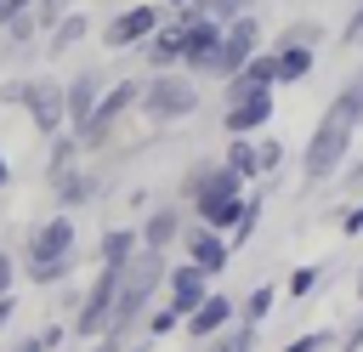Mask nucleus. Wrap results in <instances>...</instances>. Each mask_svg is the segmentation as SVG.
I'll return each mask as SVG.
<instances>
[{"label": "nucleus", "instance_id": "obj_22", "mask_svg": "<svg viewBox=\"0 0 363 352\" xmlns=\"http://www.w3.org/2000/svg\"><path fill=\"white\" fill-rule=\"evenodd\" d=\"M250 346H255V324H244V318L210 335V352H250Z\"/></svg>", "mask_w": 363, "mask_h": 352}, {"label": "nucleus", "instance_id": "obj_26", "mask_svg": "<svg viewBox=\"0 0 363 352\" xmlns=\"http://www.w3.org/2000/svg\"><path fill=\"white\" fill-rule=\"evenodd\" d=\"M0 28H6V34H11V45H28V40H34V34H40V23H34V17H28V11H17V17H6V23H0Z\"/></svg>", "mask_w": 363, "mask_h": 352}, {"label": "nucleus", "instance_id": "obj_40", "mask_svg": "<svg viewBox=\"0 0 363 352\" xmlns=\"http://www.w3.org/2000/svg\"><path fill=\"white\" fill-rule=\"evenodd\" d=\"M6 182H11V165H6V153H0V187H6Z\"/></svg>", "mask_w": 363, "mask_h": 352}, {"label": "nucleus", "instance_id": "obj_35", "mask_svg": "<svg viewBox=\"0 0 363 352\" xmlns=\"http://www.w3.org/2000/svg\"><path fill=\"white\" fill-rule=\"evenodd\" d=\"M340 45H363V6L352 11V23H346V34H340Z\"/></svg>", "mask_w": 363, "mask_h": 352}, {"label": "nucleus", "instance_id": "obj_37", "mask_svg": "<svg viewBox=\"0 0 363 352\" xmlns=\"http://www.w3.org/2000/svg\"><path fill=\"white\" fill-rule=\"evenodd\" d=\"M11 278H17V267H11V250L0 244V290H11Z\"/></svg>", "mask_w": 363, "mask_h": 352}, {"label": "nucleus", "instance_id": "obj_2", "mask_svg": "<svg viewBox=\"0 0 363 352\" xmlns=\"http://www.w3.org/2000/svg\"><path fill=\"white\" fill-rule=\"evenodd\" d=\"M159 278H164V255L159 250H130L125 261H119V290H113V312H108V329L102 335H130V324L147 312V301H153V290H159Z\"/></svg>", "mask_w": 363, "mask_h": 352}, {"label": "nucleus", "instance_id": "obj_34", "mask_svg": "<svg viewBox=\"0 0 363 352\" xmlns=\"http://www.w3.org/2000/svg\"><path fill=\"white\" fill-rule=\"evenodd\" d=\"M340 233H346V238H357V233H363V199H357V204L340 216Z\"/></svg>", "mask_w": 363, "mask_h": 352}, {"label": "nucleus", "instance_id": "obj_27", "mask_svg": "<svg viewBox=\"0 0 363 352\" xmlns=\"http://www.w3.org/2000/svg\"><path fill=\"white\" fill-rule=\"evenodd\" d=\"M204 17H216V23H227V17H238V11H250V0H193Z\"/></svg>", "mask_w": 363, "mask_h": 352}, {"label": "nucleus", "instance_id": "obj_24", "mask_svg": "<svg viewBox=\"0 0 363 352\" xmlns=\"http://www.w3.org/2000/svg\"><path fill=\"white\" fill-rule=\"evenodd\" d=\"M272 301H278V290H272V284H255V290L244 295L238 318H244V324H261V318H272Z\"/></svg>", "mask_w": 363, "mask_h": 352}, {"label": "nucleus", "instance_id": "obj_31", "mask_svg": "<svg viewBox=\"0 0 363 352\" xmlns=\"http://www.w3.org/2000/svg\"><path fill=\"white\" fill-rule=\"evenodd\" d=\"M176 324H182V312H176V307H159V312H147V335H170Z\"/></svg>", "mask_w": 363, "mask_h": 352}, {"label": "nucleus", "instance_id": "obj_19", "mask_svg": "<svg viewBox=\"0 0 363 352\" xmlns=\"http://www.w3.org/2000/svg\"><path fill=\"white\" fill-rule=\"evenodd\" d=\"M272 62H278V85H295L312 74V45H272Z\"/></svg>", "mask_w": 363, "mask_h": 352}, {"label": "nucleus", "instance_id": "obj_33", "mask_svg": "<svg viewBox=\"0 0 363 352\" xmlns=\"http://www.w3.org/2000/svg\"><path fill=\"white\" fill-rule=\"evenodd\" d=\"M312 40H318V23H295V28H289L278 45H312Z\"/></svg>", "mask_w": 363, "mask_h": 352}, {"label": "nucleus", "instance_id": "obj_17", "mask_svg": "<svg viewBox=\"0 0 363 352\" xmlns=\"http://www.w3.org/2000/svg\"><path fill=\"white\" fill-rule=\"evenodd\" d=\"M142 57H147V68H176V57H182V28H176V23L153 28V34L142 40Z\"/></svg>", "mask_w": 363, "mask_h": 352}, {"label": "nucleus", "instance_id": "obj_5", "mask_svg": "<svg viewBox=\"0 0 363 352\" xmlns=\"http://www.w3.org/2000/svg\"><path fill=\"white\" fill-rule=\"evenodd\" d=\"M0 102L28 108V119H34L40 136H57V131L68 125V119H62V85H57V79H11V85H0Z\"/></svg>", "mask_w": 363, "mask_h": 352}, {"label": "nucleus", "instance_id": "obj_39", "mask_svg": "<svg viewBox=\"0 0 363 352\" xmlns=\"http://www.w3.org/2000/svg\"><path fill=\"white\" fill-rule=\"evenodd\" d=\"M11 312H17V301H11V290H0V329L11 324Z\"/></svg>", "mask_w": 363, "mask_h": 352}, {"label": "nucleus", "instance_id": "obj_29", "mask_svg": "<svg viewBox=\"0 0 363 352\" xmlns=\"http://www.w3.org/2000/svg\"><path fill=\"white\" fill-rule=\"evenodd\" d=\"M57 341H62V324H45V329H40V335H28V341H23L17 352H51Z\"/></svg>", "mask_w": 363, "mask_h": 352}, {"label": "nucleus", "instance_id": "obj_42", "mask_svg": "<svg viewBox=\"0 0 363 352\" xmlns=\"http://www.w3.org/2000/svg\"><path fill=\"white\" fill-rule=\"evenodd\" d=\"M119 352H153V346H119Z\"/></svg>", "mask_w": 363, "mask_h": 352}, {"label": "nucleus", "instance_id": "obj_36", "mask_svg": "<svg viewBox=\"0 0 363 352\" xmlns=\"http://www.w3.org/2000/svg\"><path fill=\"white\" fill-rule=\"evenodd\" d=\"M340 346H346V352H363V312H357V324L340 335Z\"/></svg>", "mask_w": 363, "mask_h": 352}, {"label": "nucleus", "instance_id": "obj_43", "mask_svg": "<svg viewBox=\"0 0 363 352\" xmlns=\"http://www.w3.org/2000/svg\"><path fill=\"white\" fill-rule=\"evenodd\" d=\"M164 6H187V0H164Z\"/></svg>", "mask_w": 363, "mask_h": 352}, {"label": "nucleus", "instance_id": "obj_12", "mask_svg": "<svg viewBox=\"0 0 363 352\" xmlns=\"http://www.w3.org/2000/svg\"><path fill=\"white\" fill-rule=\"evenodd\" d=\"M233 318H238L233 295H216V290H204V295H199V307H193L182 324H187V335H193V341H210V335H216V329H227Z\"/></svg>", "mask_w": 363, "mask_h": 352}, {"label": "nucleus", "instance_id": "obj_15", "mask_svg": "<svg viewBox=\"0 0 363 352\" xmlns=\"http://www.w3.org/2000/svg\"><path fill=\"white\" fill-rule=\"evenodd\" d=\"M68 250H74V221H68V216H51V221H40V227H34V238H28V261L68 255Z\"/></svg>", "mask_w": 363, "mask_h": 352}, {"label": "nucleus", "instance_id": "obj_16", "mask_svg": "<svg viewBox=\"0 0 363 352\" xmlns=\"http://www.w3.org/2000/svg\"><path fill=\"white\" fill-rule=\"evenodd\" d=\"M85 34H91V17H85V11H62V17L45 28V51H51V57H62V51H74Z\"/></svg>", "mask_w": 363, "mask_h": 352}, {"label": "nucleus", "instance_id": "obj_28", "mask_svg": "<svg viewBox=\"0 0 363 352\" xmlns=\"http://www.w3.org/2000/svg\"><path fill=\"white\" fill-rule=\"evenodd\" d=\"M255 165H261V176H272V170L284 165V148H278V136H267V142H255Z\"/></svg>", "mask_w": 363, "mask_h": 352}, {"label": "nucleus", "instance_id": "obj_4", "mask_svg": "<svg viewBox=\"0 0 363 352\" xmlns=\"http://www.w3.org/2000/svg\"><path fill=\"white\" fill-rule=\"evenodd\" d=\"M136 102H142V114L153 119V125H170V119H187L193 108H199V85L187 79V74H170V68H159L142 91H136Z\"/></svg>", "mask_w": 363, "mask_h": 352}, {"label": "nucleus", "instance_id": "obj_25", "mask_svg": "<svg viewBox=\"0 0 363 352\" xmlns=\"http://www.w3.org/2000/svg\"><path fill=\"white\" fill-rule=\"evenodd\" d=\"M136 250V227H113V233H102V261H125Z\"/></svg>", "mask_w": 363, "mask_h": 352}, {"label": "nucleus", "instance_id": "obj_18", "mask_svg": "<svg viewBox=\"0 0 363 352\" xmlns=\"http://www.w3.org/2000/svg\"><path fill=\"white\" fill-rule=\"evenodd\" d=\"M176 233H182V210H153L147 221H142V250H170L176 244Z\"/></svg>", "mask_w": 363, "mask_h": 352}, {"label": "nucleus", "instance_id": "obj_8", "mask_svg": "<svg viewBox=\"0 0 363 352\" xmlns=\"http://www.w3.org/2000/svg\"><path fill=\"white\" fill-rule=\"evenodd\" d=\"M113 290H119V261H102V267H96V278H91V295H85L79 318L68 324L79 341H91V335H102V329H108V312H113Z\"/></svg>", "mask_w": 363, "mask_h": 352}, {"label": "nucleus", "instance_id": "obj_3", "mask_svg": "<svg viewBox=\"0 0 363 352\" xmlns=\"http://www.w3.org/2000/svg\"><path fill=\"white\" fill-rule=\"evenodd\" d=\"M182 193L193 199V216H199L204 227H216V233H227V227L238 221V210H244V176L227 170V165H216V170H193Z\"/></svg>", "mask_w": 363, "mask_h": 352}, {"label": "nucleus", "instance_id": "obj_11", "mask_svg": "<svg viewBox=\"0 0 363 352\" xmlns=\"http://www.w3.org/2000/svg\"><path fill=\"white\" fill-rule=\"evenodd\" d=\"M153 28H159V6H125L119 17H108L102 45H108V51H130V45H142Z\"/></svg>", "mask_w": 363, "mask_h": 352}, {"label": "nucleus", "instance_id": "obj_13", "mask_svg": "<svg viewBox=\"0 0 363 352\" xmlns=\"http://www.w3.org/2000/svg\"><path fill=\"white\" fill-rule=\"evenodd\" d=\"M159 284L170 290V307H176V312L187 318V312L199 307V295L210 290V273H199L193 261H182V267H164V278H159Z\"/></svg>", "mask_w": 363, "mask_h": 352}, {"label": "nucleus", "instance_id": "obj_20", "mask_svg": "<svg viewBox=\"0 0 363 352\" xmlns=\"http://www.w3.org/2000/svg\"><path fill=\"white\" fill-rule=\"evenodd\" d=\"M51 187H57V199H62V204H85V199L96 193V182H91L85 170H74V165L51 170Z\"/></svg>", "mask_w": 363, "mask_h": 352}, {"label": "nucleus", "instance_id": "obj_7", "mask_svg": "<svg viewBox=\"0 0 363 352\" xmlns=\"http://www.w3.org/2000/svg\"><path fill=\"white\" fill-rule=\"evenodd\" d=\"M255 45H261V28H255V17H250V11L227 17V23H221V40H216V51H210V68H204V74H221V79H227V74H233V68H238V62H244V57H250Z\"/></svg>", "mask_w": 363, "mask_h": 352}, {"label": "nucleus", "instance_id": "obj_30", "mask_svg": "<svg viewBox=\"0 0 363 352\" xmlns=\"http://www.w3.org/2000/svg\"><path fill=\"white\" fill-rule=\"evenodd\" d=\"M318 278H323L318 267H295V273H289V295H312V290H318Z\"/></svg>", "mask_w": 363, "mask_h": 352}, {"label": "nucleus", "instance_id": "obj_23", "mask_svg": "<svg viewBox=\"0 0 363 352\" xmlns=\"http://www.w3.org/2000/svg\"><path fill=\"white\" fill-rule=\"evenodd\" d=\"M68 273H74V250H68V255H45V261H28V278H34L40 290H45V284H62Z\"/></svg>", "mask_w": 363, "mask_h": 352}, {"label": "nucleus", "instance_id": "obj_38", "mask_svg": "<svg viewBox=\"0 0 363 352\" xmlns=\"http://www.w3.org/2000/svg\"><path fill=\"white\" fill-rule=\"evenodd\" d=\"M119 346H125L119 335H91V352H119Z\"/></svg>", "mask_w": 363, "mask_h": 352}, {"label": "nucleus", "instance_id": "obj_41", "mask_svg": "<svg viewBox=\"0 0 363 352\" xmlns=\"http://www.w3.org/2000/svg\"><path fill=\"white\" fill-rule=\"evenodd\" d=\"M357 301H363V267H357Z\"/></svg>", "mask_w": 363, "mask_h": 352}, {"label": "nucleus", "instance_id": "obj_44", "mask_svg": "<svg viewBox=\"0 0 363 352\" xmlns=\"http://www.w3.org/2000/svg\"><path fill=\"white\" fill-rule=\"evenodd\" d=\"M357 193H363V182H357Z\"/></svg>", "mask_w": 363, "mask_h": 352}, {"label": "nucleus", "instance_id": "obj_14", "mask_svg": "<svg viewBox=\"0 0 363 352\" xmlns=\"http://www.w3.org/2000/svg\"><path fill=\"white\" fill-rule=\"evenodd\" d=\"M96 97H102V79H96L91 68H85V74H74V79L62 85V119L79 131V125H85V114L96 108Z\"/></svg>", "mask_w": 363, "mask_h": 352}, {"label": "nucleus", "instance_id": "obj_1", "mask_svg": "<svg viewBox=\"0 0 363 352\" xmlns=\"http://www.w3.org/2000/svg\"><path fill=\"white\" fill-rule=\"evenodd\" d=\"M357 131H363V74L335 91V102L323 108V119H318V131H312V142L301 153V170H306L312 187L335 182V170H340V159H346V148H352Z\"/></svg>", "mask_w": 363, "mask_h": 352}, {"label": "nucleus", "instance_id": "obj_9", "mask_svg": "<svg viewBox=\"0 0 363 352\" xmlns=\"http://www.w3.org/2000/svg\"><path fill=\"white\" fill-rule=\"evenodd\" d=\"M227 136H250L261 125H272V85H250L238 97H227V114H221Z\"/></svg>", "mask_w": 363, "mask_h": 352}, {"label": "nucleus", "instance_id": "obj_21", "mask_svg": "<svg viewBox=\"0 0 363 352\" xmlns=\"http://www.w3.org/2000/svg\"><path fill=\"white\" fill-rule=\"evenodd\" d=\"M227 170H238L244 182L261 176V165H255V142H250V136H227Z\"/></svg>", "mask_w": 363, "mask_h": 352}, {"label": "nucleus", "instance_id": "obj_32", "mask_svg": "<svg viewBox=\"0 0 363 352\" xmlns=\"http://www.w3.org/2000/svg\"><path fill=\"white\" fill-rule=\"evenodd\" d=\"M323 346H329V335H323V329H306V335H295L284 352H323Z\"/></svg>", "mask_w": 363, "mask_h": 352}, {"label": "nucleus", "instance_id": "obj_10", "mask_svg": "<svg viewBox=\"0 0 363 352\" xmlns=\"http://www.w3.org/2000/svg\"><path fill=\"white\" fill-rule=\"evenodd\" d=\"M176 238H182V255H187L199 273H210V278H216V273H227V255H233V250H227V233H216V227L193 221V227H182Z\"/></svg>", "mask_w": 363, "mask_h": 352}, {"label": "nucleus", "instance_id": "obj_6", "mask_svg": "<svg viewBox=\"0 0 363 352\" xmlns=\"http://www.w3.org/2000/svg\"><path fill=\"white\" fill-rule=\"evenodd\" d=\"M136 91H142L136 79H119V85H102V97H96V108L85 114V125H79L74 136H79L85 148H96V142H108V136H113V125H119V119H125V114L136 108Z\"/></svg>", "mask_w": 363, "mask_h": 352}]
</instances>
